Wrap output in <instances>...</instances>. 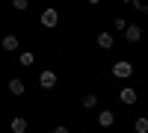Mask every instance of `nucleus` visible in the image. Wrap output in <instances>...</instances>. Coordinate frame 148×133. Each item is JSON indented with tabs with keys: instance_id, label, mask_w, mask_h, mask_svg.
I'll list each match as a JSON object with an SVG mask.
<instances>
[{
	"instance_id": "nucleus-16",
	"label": "nucleus",
	"mask_w": 148,
	"mask_h": 133,
	"mask_svg": "<svg viewBox=\"0 0 148 133\" xmlns=\"http://www.w3.org/2000/svg\"><path fill=\"white\" fill-rule=\"evenodd\" d=\"M53 133H68V127H65V124H56V127H53Z\"/></svg>"
},
{
	"instance_id": "nucleus-2",
	"label": "nucleus",
	"mask_w": 148,
	"mask_h": 133,
	"mask_svg": "<svg viewBox=\"0 0 148 133\" xmlns=\"http://www.w3.org/2000/svg\"><path fill=\"white\" fill-rule=\"evenodd\" d=\"M56 24H59V12H56V9H45V12H42V27L53 30Z\"/></svg>"
},
{
	"instance_id": "nucleus-7",
	"label": "nucleus",
	"mask_w": 148,
	"mask_h": 133,
	"mask_svg": "<svg viewBox=\"0 0 148 133\" xmlns=\"http://www.w3.org/2000/svg\"><path fill=\"white\" fill-rule=\"evenodd\" d=\"M98 47H101V50H110V47H113V33H107V30L98 33Z\"/></svg>"
},
{
	"instance_id": "nucleus-15",
	"label": "nucleus",
	"mask_w": 148,
	"mask_h": 133,
	"mask_svg": "<svg viewBox=\"0 0 148 133\" xmlns=\"http://www.w3.org/2000/svg\"><path fill=\"white\" fill-rule=\"evenodd\" d=\"M130 6H133V9H139V12H148V6H145V3H139V0H133Z\"/></svg>"
},
{
	"instance_id": "nucleus-17",
	"label": "nucleus",
	"mask_w": 148,
	"mask_h": 133,
	"mask_svg": "<svg viewBox=\"0 0 148 133\" xmlns=\"http://www.w3.org/2000/svg\"><path fill=\"white\" fill-rule=\"evenodd\" d=\"M0 121H3V115H0Z\"/></svg>"
},
{
	"instance_id": "nucleus-5",
	"label": "nucleus",
	"mask_w": 148,
	"mask_h": 133,
	"mask_svg": "<svg viewBox=\"0 0 148 133\" xmlns=\"http://www.w3.org/2000/svg\"><path fill=\"white\" fill-rule=\"evenodd\" d=\"M119 101L125 104V106H130V104H136V89H130V86H125L119 92Z\"/></svg>"
},
{
	"instance_id": "nucleus-8",
	"label": "nucleus",
	"mask_w": 148,
	"mask_h": 133,
	"mask_svg": "<svg viewBox=\"0 0 148 133\" xmlns=\"http://www.w3.org/2000/svg\"><path fill=\"white\" fill-rule=\"evenodd\" d=\"M24 89H27V86H24L21 77H12L9 80V95H24Z\"/></svg>"
},
{
	"instance_id": "nucleus-4",
	"label": "nucleus",
	"mask_w": 148,
	"mask_h": 133,
	"mask_svg": "<svg viewBox=\"0 0 148 133\" xmlns=\"http://www.w3.org/2000/svg\"><path fill=\"white\" fill-rule=\"evenodd\" d=\"M39 86L42 89H53L56 86V71H42L39 74Z\"/></svg>"
},
{
	"instance_id": "nucleus-9",
	"label": "nucleus",
	"mask_w": 148,
	"mask_h": 133,
	"mask_svg": "<svg viewBox=\"0 0 148 133\" xmlns=\"http://www.w3.org/2000/svg\"><path fill=\"white\" fill-rule=\"evenodd\" d=\"M3 50H6V53L18 50V35H12V33H9V35H3Z\"/></svg>"
},
{
	"instance_id": "nucleus-14",
	"label": "nucleus",
	"mask_w": 148,
	"mask_h": 133,
	"mask_svg": "<svg viewBox=\"0 0 148 133\" xmlns=\"http://www.w3.org/2000/svg\"><path fill=\"white\" fill-rule=\"evenodd\" d=\"M113 30H116V33H125V30H127V21H125V18H116V21H113Z\"/></svg>"
},
{
	"instance_id": "nucleus-18",
	"label": "nucleus",
	"mask_w": 148,
	"mask_h": 133,
	"mask_svg": "<svg viewBox=\"0 0 148 133\" xmlns=\"http://www.w3.org/2000/svg\"><path fill=\"white\" fill-rule=\"evenodd\" d=\"M86 133H92V130H86Z\"/></svg>"
},
{
	"instance_id": "nucleus-13",
	"label": "nucleus",
	"mask_w": 148,
	"mask_h": 133,
	"mask_svg": "<svg viewBox=\"0 0 148 133\" xmlns=\"http://www.w3.org/2000/svg\"><path fill=\"white\" fill-rule=\"evenodd\" d=\"M133 130L136 133H148V118H136V121H133Z\"/></svg>"
},
{
	"instance_id": "nucleus-1",
	"label": "nucleus",
	"mask_w": 148,
	"mask_h": 133,
	"mask_svg": "<svg viewBox=\"0 0 148 133\" xmlns=\"http://www.w3.org/2000/svg\"><path fill=\"white\" fill-rule=\"evenodd\" d=\"M133 74V65L127 62V59H119V62L113 65V77H119V80H127Z\"/></svg>"
},
{
	"instance_id": "nucleus-6",
	"label": "nucleus",
	"mask_w": 148,
	"mask_h": 133,
	"mask_svg": "<svg viewBox=\"0 0 148 133\" xmlns=\"http://www.w3.org/2000/svg\"><path fill=\"white\" fill-rule=\"evenodd\" d=\"M98 124H101V127H113V124H116L113 110H101V113H98Z\"/></svg>"
},
{
	"instance_id": "nucleus-11",
	"label": "nucleus",
	"mask_w": 148,
	"mask_h": 133,
	"mask_svg": "<svg viewBox=\"0 0 148 133\" xmlns=\"http://www.w3.org/2000/svg\"><path fill=\"white\" fill-rule=\"evenodd\" d=\"M12 133H27V118H12Z\"/></svg>"
},
{
	"instance_id": "nucleus-12",
	"label": "nucleus",
	"mask_w": 148,
	"mask_h": 133,
	"mask_svg": "<svg viewBox=\"0 0 148 133\" xmlns=\"http://www.w3.org/2000/svg\"><path fill=\"white\" fill-rule=\"evenodd\" d=\"M83 106H86V110H95V106H98V95H83Z\"/></svg>"
},
{
	"instance_id": "nucleus-10",
	"label": "nucleus",
	"mask_w": 148,
	"mask_h": 133,
	"mask_svg": "<svg viewBox=\"0 0 148 133\" xmlns=\"http://www.w3.org/2000/svg\"><path fill=\"white\" fill-rule=\"evenodd\" d=\"M18 62H21V65H24V68H30V65H33V62H36V53H33V50H24V53H21V56H18Z\"/></svg>"
},
{
	"instance_id": "nucleus-3",
	"label": "nucleus",
	"mask_w": 148,
	"mask_h": 133,
	"mask_svg": "<svg viewBox=\"0 0 148 133\" xmlns=\"http://www.w3.org/2000/svg\"><path fill=\"white\" fill-rule=\"evenodd\" d=\"M139 39H142V27H139V24H127V30H125V42L136 44Z\"/></svg>"
}]
</instances>
